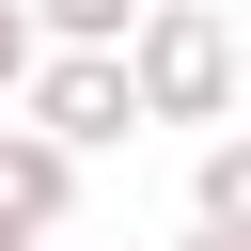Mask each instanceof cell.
Here are the masks:
<instances>
[{"instance_id": "cell-6", "label": "cell", "mask_w": 251, "mask_h": 251, "mask_svg": "<svg viewBox=\"0 0 251 251\" xmlns=\"http://www.w3.org/2000/svg\"><path fill=\"white\" fill-rule=\"evenodd\" d=\"M16 78H31V16L0 0V110H16Z\"/></svg>"}, {"instance_id": "cell-5", "label": "cell", "mask_w": 251, "mask_h": 251, "mask_svg": "<svg viewBox=\"0 0 251 251\" xmlns=\"http://www.w3.org/2000/svg\"><path fill=\"white\" fill-rule=\"evenodd\" d=\"M16 16H31V47H126L141 0H16Z\"/></svg>"}, {"instance_id": "cell-3", "label": "cell", "mask_w": 251, "mask_h": 251, "mask_svg": "<svg viewBox=\"0 0 251 251\" xmlns=\"http://www.w3.org/2000/svg\"><path fill=\"white\" fill-rule=\"evenodd\" d=\"M63 204H78V157L63 141H31V126H0V235H63Z\"/></svg>"}, {"instance_id": "cell-8", "label": "cell", "mask_w": 251, "mask_h": 251, "mask_svg": "<svg viewBox=\"0 0 251 251\" xmlns=\"http://www.w3.org/2000/svg\"><path fill=\"white\" fill-rule=\"evenodd\" d=\"M0 251H31V235H0Z\"/></svg>"}, {"instance_id": "cell-7", "label": "cell", "mask_w": 251, "mask_h": 251, "mask_svg": "<svg viewBox=\"0 0 251 251\" xmlns=\"http://www.w3.org/2000/svg\"><path fill=\"white\" fill-rule=\"evenodd\" d=\"M173 251H251V235H204V220H188V235H173Z\"/></svg>"}, {"instance_id": "cell-4", "label": "cell", "mask_w": 251, "mask_h": 251, "mask_svg": "<svg viewBox=\"0 0 251 251\" xmlns=\"http://www.w3.org/2000/svg\"><path fill=\"white\" fill-rule=\"evenodd\" d=\"M188 220H204V235H251V141H204V173H188Z\"/></svg>"}, {"instance_id": "cell-1", "label": "cell", "mask_w": 251, "mask_h": 251, "mask_svg": "<svg viewBox=\"0 0 251 251\" xmlns=\"http://www.w3.org/2000/svg\"><path fill=\"white\" fill-rule=\"evenodd\" d=\"M110 63H126V110L141 126H220L235 110V16L220 0H141Z\"/></svg>"}, {"instance_id": "cell-2", "label": "cell", "mask_w": 251, "mask_h": 251, "mask_svg": "<svg viewBox=\"0 0 251 251\" xmlns=\"http://www.w3.org/2000/svg\"><path fill=\"white\" fill-rule=\"evenodd\" d=\"M16 126H31V141H63V157H94V141H141V110H126V63H110V47H31V78H16Z\"/></svg>"}]
</instances>
